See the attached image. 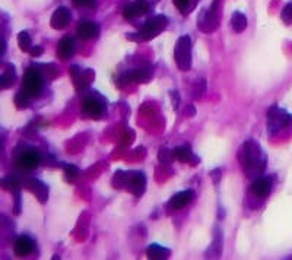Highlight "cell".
Returning <instances> with one entry per match:
<instances>
[{
    "instance_id": "obj_16",
    "label": "cell",
    "mask_w": 292,
    "mask_h": 260,
    "mask_svg": "<svg viewBox=\"0 0 292 260\" xmlns=\"http://www.w3.org/2000/svg\"><path fill=\"white\" fill-rule=\"evenodd\" d=\"M13 250H15V255L19 256V258H24V256H28L29 253L34 252V241L27 237V235H22L19 237L15 244H13Z\"/></svg>"
},
{
    "instance_id": "obj_15",
    "label": "cell",
    "mask_w": 292,
    "mask_h": 260,
    "mask_svg": "<svg viewBox=\"0 0 292 260\" xmlns=\"http://www.w3.org/2000/svg\"><path fill=\"white\" fill-rule=\"evenodd\" d=\"M75 54V41L72 37H64L58 41L57 46V56L61 60H67Z\"/></svg>"
},
{
    "instance_id": "obj_33",
    "label": "cell",
    "mask_w": 292,
    "mask_h": 260,
    "mask_svg": "<svg viewBox=\"0 0 292 260\" xmlns=\"http://www.w3.org/2000/svg\"><path fill=\"white\" fill-rule=\"evenodd\" d=\"M43 47L41 46H32V49L29 50V54L32 56V57H40L41 54H43Z\"/></svg>"
},
{
    "instance_id": "obj_13",
    "label": "cell",
    "mask_w": 292,
    "mask_h": 260,
    "mask_svg": "<svg viewBox=\"0 0 292 260\" xmlns=\"http://www.w3.org/2000/svg\"><path fill=\"white\" fill-rule=\"evenodd\" d=\"M194 197H196V193H194V190H191V189L184 190V192H180V193H177V195H174V196L171 197V200H170V208L175 209V210L183 209L184 206H187L188 203H191Z\"/></svg>"
},
{
    "instance_id": "obj_11",
    "label": "cell",
    "mask_w": 292,
    "mask_h": 260,
    "mask_svg": "<svg viewBox=\"0 0 292 260\" xmlns=\"http://www.w3.org/2000/svg\"><path fill=\"white\" fill-rule=\"evenodd\" d=\"M148 9H149V4L146 3V0H136L123 9V18L133 19L136 16H142L148 12Z\"/></svg>"
},
{
    "instance_id": "obj_24",
    "label": "cell",
    "mask_w": 292,
    "mask_h": 260,
    "mask_svg": "<svg viewBox=\"0 0 292 260\" xmlns=\"http://www.w3.org/2000/svg\"><path fill=\"white\" fill-rule=\"evenodd\" d=\"M18 46L22 52H29L32 49V41L27 31H21L18 34Z\"/></svg>"
},
{
    "instance_id": "obj_23",
    "label": "cell",
    "mask_w": 292,
    "mask_h": 260,
    "mask_svg": "<svg viewBox=\"0 0 292 260\" xmlns=\"http://www.w3.org/2000/svg\"><path fill=\"white\" fill-rule=\"evenodd\" d=\"M221 250H222V237L219 234V231H216L213 246L209 249V252L206 253V258H219Z\"/></svg>"
},
{
    "instance_id": "obj_28",
    "label": "cell",
    "mask_w": 292,
    "mask_h": 260,
    "mask_svg": "<svg viewBox=\"0 0 292 260\" xmlns=\"http://www.w3.org/2000/svg\"><path fill=\"white\" fill-rule=\"evenodd\" d=\"M28 100H29V97L25 95L22 91L15 97V104H16V108H19V110H22V108H27L28 107Z\"/></svg>"
},
{
    "instance_id": "obj_4",
    "label": "cell",
    "mask_w": 292,
    "mask_h": 260,
    "mask_svg": "<svg viewBox=\"0 0 292 260\" xmlns=\"http://www.w3.org/2000/svg\"><path fill=\"white\" fill-rule=\"evenodd\" d=\"M292 125V116L288 114L285 110L279 108L278 105H273L267 111V131L269 134H276L278 131L287 126Z\"/></svg>"
},
{
    "instance_id": "obj_6",
    "label": "cell",
    "mask_w": 292,
    "mask_h": 260,
    "mask_svg": "<svg viewBox=\"0 0 292 260\" xmlns=\"http://www.w3.org/2000/svg\"><path fill=\"white\" fill-rule=\"evenodd\" d=\"M43 89V76L38 69L29 67L22 80V92L29 98H35L41 94Z\"/></svg>"
},
{
    "instance_id": "obj_22",
    "label": "cell",
    "mask_w": 292,
    "mask_h": 260,
    "mask_svg": "<svg viewBox=\"0 0 292 260\" xmlns=\"http://www.w3.org/2000/svg\"><path fill=\"white\" fill-rule=\"evenodd\" d=\"M231 26L235 32H242L247 28V18L241 12H234L231 16Z\"/></svg>"
},
{
    "instance_id": "obj_19",
    "label": "cell",
    "mask_w": 292,
    "mask_h": 260,
    "mask_svg": "<svg viewBox=\"0 0 292 260\" xmlns=\"http://www.w3.org/2000/svg\"><path fill=\"white\" fill-rule=\"evenodd\" d=\"M173 154V158L177 159V161H181V162H190L191 165H196L199 162V158L193 155V152L190 151V148L187 146H178L175 149L171 151Z\"/></svg>"
},
{
    "instance_id": "obj_5",
    "label": "cell",
    "mask_w": 292,
    "mask_h": 260,
    "mask_svg": "<svg viewBox=\"0 0 292 260\" xmlns=\"http://www.w3.org/2000/svg\"><path fill=\"white\" fill-rule=\"evenodd\" d=\"M167 26H168V18L164 16V15H157L154 18H149L145 22V25L142 26V29L137 32L136 40L149 41V40L158 37Z\"/></svg>"
},
{
    "instance_id": "obj_1",
    "label": "cell",
    "mask_w": 292,
    "mask_h": 260,
    "mask_svg": "<svg viewBox=\"0 0 292 260\" xmlns=\"http://www.w3.org/2000/svg\"><path fill=\"white\" fill-rule=\"evenodd\" d=\"M238 158L244 171L247 173L248 177L259 176L265 170L266 159L265 155H263V151H262L260 145L253 139L247 140L241 146Z\"/></svg>"
},
{
    "instance_id": "obj_34",
    "label": "cell",
    "mask_w": 292,
    "mask_h": 260,
    "mask_svg": "<svg viewBox=\"0 0 292 260\" xmlns=\"http://www.w3.org/2000/svg\"><path fill=\"white\" fill-rule=\"evenodd\" d=\"M171 97H173V103H174V104H173V107L177 110V108H178V101H180V97H178L177 91H173V92H171Z\"/></svg>"
},
{
    "instance_id": "obj_26",
    "label": "cell",
    "mask_w": 292,
    "mask_h": 260,
    "mask_svg": "<svg viewBox=\"0 0 292 260\" xmlns=\"http://www.w3.org/2000/svg\"><path fill=\"white\" fill-rule=\"evenodd\" d=\"M79 177V168L75 165H66L64 167V180L67 183H73Z\"/></svg>"
},
{
    "instance_id": "obj_2",
    "label": "cell",
    "mask_w": 292,
    "mask_h": 260,
    "mask_svg": "<svg viewBox=\"0 0 292 260\" xmlns=\"http://www.w3.org/2000/svg\"><path fill=\"white\" fill-rule=\"evenodd\" d=\"M113 184L116 189H126L129 192H132L134 196H140L143 195L145 189H146V177L143 173H123L118 171L114 174Z\"/></svg>"
},
{
    "instance_id": "obj_25",
    "label": "cell",
    "mask_w": 292,
    "mask_h": 260,
    "mask_svg": "<svg viewBox=\"0 0 292 260\" xmlns=\"http://www.w3.org/2000/svg\"><path fill=\"white\" fill-rule=\"evenodd\" d=\"M206 92V80L205 79H197L193 85V98L199 100L205 95Z\"/></svg>"
},
{
    "instance_id": "obj_31",
    "label": "cell",
    "mask_w": 292,
    "mask_h": 260,
    "mask_svg": "<svg viewBox=\"0 0 292 260\" xmlns=\"http://www.w3.org/2000/svg\"><path fill=\"white\" fill-rule=\"evenodd\" d=\"M174 4L178 7V10H181L183 13H186L187 7L190 6V0H174Z\"/></svg>"
},
{
    "instance_id": "obj_21",
    "label": "cell",
    "mask_w": 292,
    "mask_h": 260,
    "mask_svg": "<svg viewBox=\"0 0 292 260\" xmlns=\"http://www.w3.org/2000/svg\"><path fill=\"white\" fill-rule=\"evenodd\" d=\"M15 79H16V73H15V69L12 66H7V69L1 73L0 76V88L1 89H6V88H10L13 83H15Z\"/></svg>"
},
{
    "instance_id": "obj_8",
    "label": "cell",
    "mask_w": 292,
    "mask_h": 260,
    "mask_svg": "<svg viewBox=\"0 0 292 260\" xmlns=\"http://www.w3.org/2000/svg\"><path fill=\"white\" fill-rule=\"evenodd\" d=\"M41 162V155L38 151L35 149H28L25 152H22L21 155L16 158L15 165L19 170H34L40 165Z\"/></svg>"
},
{
    "instance_id": "obj_32",
    "label": "cell",
    "mask_w": 292,
    "mask_h": 260,
    "mask_svg": "<svg viewBox=\"0 0 292 260\" xmlns=\"http://www.w3.org/2000/svg\"><path fill=\"white\" fill-rule=\"evenodd\" d=\"M15 215H19L21 213V195L16 192V195H15Z\"/></svg>"
},
{
    "instance_id": "obj_14",
    "label": "cell",
    "mask_w": 292,
    "mask_h": 260,
    "mask_svg": "<svg viewBox=\"0 0 292 260\" xmlns=\"http://www.w3.org/2000/svg\"><path fill=\"white\" fill-rule=\"evenodd\" d=\"M70 75H72V78L75 80V85H76V88H85L86 85H89V82L94 79V72L91 70V69H85V70H82L80 67L78 66H72L70 67Z\"/></svg>"
},
{
    "instance_id": "obj_30",
    "label": "cell",
    "mask_w": 292,
    "mask_h": 260,
    "mask_svg": "<svg viewBox=\"0 0 292 260\" xmlns=\"http://www.w3.org/2000/svg\"><path fill=\"white\" fill-rule=\"evenodd\" d=\"M72 1L78 7H92L97 0H72Z\"/></svg>"
},
{
    "instance_id": "obj_27",
    "label": "cell",
    "mask_w": 292,
    "mask_h": 260,
    "mask_svg": "<svg viewBox=\"0 0 292 260\" xmlns=\"http://www.w3.org/2000/svg\"><path fill=\"white\" fill-rule=\"evenodd\" d=\"M1 187L4 190H10V192H18L19 189V182L15 177H7L1 180Z\"/></svg>"
},
{
    "instance_id": "obj_20",
    "label": "cell",
    "mask_w": 292,
    "mask_h": 260,
    "mask_svg": "<svg viewBox=\"0 0 292 260\" xmlns=\"http://www.w3.org/2000/svg\"><path fill=\"white\" fill-rule=\"evenodd\" d=\"M146 256L152 260H164L171 256V250L167 247H162L160 244H151L146 249Z\"/></svg>"
},
{
    "instance_id": "obj_18",
    "label": "cell",
    "mask_w": 292,
    "mask_h": 260,
    "mask_svg": "<svg viewBox=\"0 0 292 260\" xmlns=\"http://www.w3.org/2000/svg\"><path fill=\"white\" fill-rule=\"evenodd\" d=\"M270 189H272V183L267 177H257L251 184V192L257 197H266L270 193Z\"/></svg>"
},
{
    "instance_id": "obj_29",
    "label": "cell",
    "mask_w": 292,
    "mask_h": 260,
    "mask_svg": "<svg viewBox=\"0 0 292 260\" xmlns=\"http://www.w3.org/2000/svg\"><path fill=\"white\" fill-rule=\"evenodd\" d=\"M282 19H284V22H287V24H292V1L291 3H288L285 7H284V10H282Z\"/></svg>"
},
{
    "instance_id": "obj_12",
    "label": "cell",
    "mask_w": 292,
    "mask_h": 260,
    "mask_svg": "<svg viewBox=\"0 0 292 260\" xmlns=\"http://www.w3.org/2000/svg\"><path fill=\"white\" fill-rule=\"evenodd\" d=\"M76 32H78L79 38L85 40V41L95 40L100 35V26L91 21H82L76 28Z\"/></svg>"
},
{
    "instance_id": "obj_10",
    "label": "cell",
    "mask_w": 292,
    "mask_h": 260,
    "mask_svg": "<svg viewBox=\"0 0 292 260\" xmlns=\"http://www.w3.org/2000/svg\"><path fill=\"white\" fill-rule=\"evenodd\" d=\"M25 186L31 193L35 195V197L40 200V203H46L49 200V187L46 183L37 180V179H31V180H28Z\"/></svg>"
},
{
    "instance_id": "obj_9",
    "label": "cell",
    "mask_w": 292,
    "mask_h": 260,
    "mask_svg": "<svg viewBox=\"0 0 292 260\" xmlns=\"http://www.w3.org/2000/svg\"><path fill=\"white\" fill-rule=\"evenodd\" d=\"M72 19V13L66 6H60L54 10V13L52 15L50 19V25L53 29H64L66 26L69 25Z\"/></svg>"
},
{
    "instance_id": "obj_7",
    "label": "cell",
    "mask_w": 292,
    "mask_h": 260,
    "mask_svg": "<svg viewBox=\"0 0 292 260\" xmlns=\"http://www.w3.org/2000/svg\"><path fill=\"white\" fill-rule=\"evenodd\" d=\"M106 111V104L98 97H88L82 103V113L91 119H100Z\"/></svg>"
},
{
    "instance_id": "obj_17",
    "label": "cell",
    "mask_w": 292,
    "mask_h": 260,
    "mask_svg": "<svg viewBox=\"0 0 292 260\" xmlns=\"http://www.w3.org/2000/svg\"><path fill=\"white\" fill-rule=\"evenodd\" d=\"M149 76H151V73H149L148 69H133L130 72H126L121 76V80H123V85L139 83V82H146Z\"/></svg>"
},
{
    "instance_id": "obj_3",
    "label": "cell",
    "mask_w": 292,
    "mask_h": 260,
    "mask_svg": "<svg viewBox=\"0 0 292 260\" xmlns=\"http://www.w3.org/2000/svg\"><path fill=\"white\" fill-rule=\"evenodd\" d=\"M174 59L180 70L186 72L191 67V38L188 35H181L177 40L174 49Z\"/></svg>"
}]
</instances>
